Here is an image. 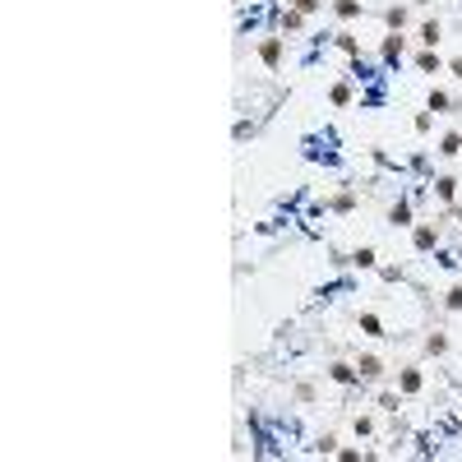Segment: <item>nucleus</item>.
Segmentation results:
<instances>
[{"instance_id": "obj_1", "label": "nucleus", "mask_w": 462, "mask_h": 462, "mask_svg": "<svg viewBox=\"0 0 462 462\" xmlns=\"http://www.w3.org/2000/svg\"><path fill=\"white\" fill-rule=\"evenodd\" d=\"M259 55H264L268 65H277V55H282V42H273V37H268V42L259 46Z\"/></svg>"}, {"instance_id": "obj_2", "label": "nucleus", "mask_w": 462, "mask_h": 462, "mask_svg": "<svg viewBox=\"0 0 462 462\" xmlns=\"http://www.w3.org/2000/svg\"><path fill=\"white\" fill-rule=\"evenodd\" d=\"M421 42H425V46L440 42V23H425V28H421Z\"/></svg>"}, {"instance_id": "obj_3", "label": "nucleus", "mask_w": 462, "mask_h": 462, "mask_svg": "<svg viewBox=\"0 0 462 462\" xmlns=\"http://www.w3.org/2000/svg\"><path fill=\"white\" fill-rule=\"evenodd\" d=\"M333 379H338V384H352L356 370H352V365H333Z\"/></svg>"}, {"instance_id": "obj_4", "label": "nucleus", "mask_w": 462, "mask_h": 462, "mask_svg": "<svg viewBox=\"0 0 462 462\" xmlns=\"http://www.w3.org/2000/svg\"><path fill=\"white\" fill-rule=\"evenodd\" d=\"M416 245H421V250H430V245H435V227H421L416 231Z\"/></svg>"}, {"instance_id": "obj_5", "label": "nucleus", "mask_w": 462, "mask_h": 462, "mask_svg": "<svg viewBox=\"0 0 462 462\" xmlns=\"http://www.w3.org/2000/svg\"><path fill=\"white\" fill-rule=\"evenodd\" d=\"M384 55H388V60H397V55H402V37H388V42H384Z\"/></svg>"}, {"instance_id": "obj_6", "label": "nucleus", "mask_w": 462, "mask_h": 462, "mask_svg": "<svg viewBox=\"0 0 462 462\" xmlns=\"http://www.w3.org/2000/svg\"><path fill=\"white\" fill-rule=\"evenodd\" d=\"M402 388H407V393H416V388H421V374L407 370V374H402Z\"/></svg>"}, {"instance_id": "obj_7", "label": "nucleus", "mask_w": 462, "mask_h": 462, "mask_svg": "<svg viewBox=\"0 0 462 462\" xmlns=\"http://www.w3.org/2000/svg\"><path fill=\"white\" fill-rule=\"evenodd\" d=\"M361 374H365V379H374V374H379V361H374V356H365V361H361Z\"/></svg>"}, {"instance_id": "obj_8", "label": "nucleus", "mask_w": 462, "mask_h": 462, "mask_svg": "<svg viewBox=\"0 0 462 462\" xmlns=\"http://www.w3.org/2000/svg\"><path fill=\"white\" fill-rule=\"evenodd\" d=\"M356 10H361V5H356V0H338V14H342V19H352Z\"/></svg>"}, {"instance_id": "obj_9", "label": "nucleus", "mask_w": 462, "mask_h": 462, "mask_svg": "<svg viewBox=\"0 0 462 462\" xmlns=\"http://www.w3.org/2000/svg\"><path fill=\"white\" fill-rule=\"evenodd\" d=\"M449 310H462V286H458V291H449Z\"/></svg>"}, {"instance_id": "obj_10", "label": "nucleus", "mask_w": 462, "mask_h": 462, "mask_svg": "<svg viewBox=\"0 0 462 462\" xmlns=\"http://www.w3.org/2000/svg\"><path fill=\"white\" fill-rule=\"evenodd\" d=\"M315 5H319V0H296V10H301V14H310Z\"/></svg>"}, {"instance_id": "obj_11", "label": "nucleus", "mask_w": 462, "mask_h": 462, "mask_svg": "<svg viewBox=\"0 0 462 462\" xmlns=\"http://www.w3.org/2000/svg\"><path fill=\"white\" fill-rule=\"evenodd\" d=\"M453 70H458V74H462V60H453Z\"/></svg>"}]
</instances>
